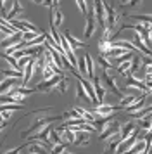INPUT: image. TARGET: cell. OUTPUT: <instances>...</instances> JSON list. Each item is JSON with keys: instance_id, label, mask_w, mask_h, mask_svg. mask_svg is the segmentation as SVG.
I'll return each instance as SVG.
<instances>
[{"instance_id": "1", "label": "cell", "mask_w": 152, "mask_h": 154, "mask_svg": "<svg viewBox=\"0 0 152 154\" xmlns=\"http://www.w3.org/2000/svg\"><path fill=\"white\" fill-rule=\"evenodd\" d=\"M93 9H95V17L100 28L107 29V14H105V2L104 0H93Z\"/></svg>"}, {"instance_id": "2", "label": "cell", "mask_w": 152, "mask_h": 154, "mask_svg": "<svg viewBox=\"0 0 152 154\" xmlns=\"http://www.w3.org/2000/svg\"><path fill=\"white\" fill-rule=\"evenodd\" d=\"M97 29V23H95V9L90 7L88 9V16H87V24H85V33H83V38L88 40L92 38V35L95 33Z\"/></svg>"}, {"instance_id": "3", "label": "cell", "mask_w": 152, "mask_h": 154, "mask_svg": "<svg viewBox=\"0 0 152 154\" xmlns=\"http://www.w3.org/2000/svg\"><path fill=\"white\" fill-rule=\"evenodd\" d=\"M121 126H123V125H119L116 119H114V121H112V123H111V125L107 126L100 135H99V139H100V140H109V139L117 137V135L121 133Z\"/></svg>"}, {"instance_id": "4", "label": "cell", "mask_w": 152, "mask_h": 154, "mask_svg": "<svg viewBox=\"0 0 152 154\" xmlns=\"http://www.w3.org/2000/svg\"><path fill=\"white\" fill-rule=\"evenodd\" d=\"M104 80V83H105V88H109L111 92H112V94H114V95H116V97H119V99H123L124 95H123V92H121V88H119V87H117L116 85V82H114V78L111 76L109 73H107V71H104L102 73V76H100Z\"/></svg>"}, {"instance_id": "5", "label": "cell", "mask_w": 152, "mask_h": 154, "mask_svg": "<svg viewBox=\"0 0 152 154\" xmlns=\"http://www.w3.org/2000/svg\"><path fill=\"white\" fill-rule=\"evenodd\" d=\"M126 85H128V87H131V88H138V90H142L144 94L150 95V88L147 87V83H145V80H144V78L128 76V78H126Z\"/></svg>"}, {"instance_id": "6", "label": "cell", "mask_w": 152, "mask_h": 154, "mask_svg": "<svg viewBox=\"0 0 152 154\" xmlns=\"http://www.w3.org/2000/svg\"><path fill=\"white\" fill-rule=\"evenodd\" d=\"M138 132H140V126L135 130V133L131 135L130 139H126L124 142H121V144H119V147H117V154H126L131 147L137 144V142H138Z\"/></svg>"}, {"instance_id": "7", "label": "cell", "mask_w": 152, "mask_h": 154, "mask_svg": "<svg viewBox=\"0 0 152 154\" xmlns=\"http://www.w3.org/2000/svg\"><path fill=\"white\" fill-rule=\"evenodd\" d=\"M61 78H62V75H57V76H54V78H50V80H43L41 83H38L36 87H35V90L36 92H48L50 88H54V87H57L59 85V82H61Z\"/></svg>"}, {"instance_id": "8", "label": "cell", "mask_w": 152, "mask_h": 154, "mask_svg": "<svg viewBox=\"0 0 152 154\" xmlns=\"http://www.w3.org/2000/svg\"><path fill=\"white\" fill-rule=\"evenodd\" d=\"M105 14H107V29L112 33V29H114L117 19H119V14H117L116 11L111 7L109 4H105Z\"/></svg>"}, {"instance_id": "9", "label": "cell", "mask_w": 152, "mask_h": 154, "mask_svg": "<svg viewBox=\"0 0 152 154\" xmlns=\"http://www.w3.org/2000/svg\"><path fill=\"white\" fill-rule=\"evenodd\" d=\"M119 106H109V104H100V106H93V112L99 116H109L112 112L119 111Z\"/></svg>"}, {"instance_id": "10", "label": "cell", "mask_w": 152, "mask_h": 154, "mask_svg": "<svg viewBox=\"0 0 152 154\" xmlns=\"http://www.w3.org/2000/svg\"><path fill=\"white\" fill-rule=\"evenodd\" d=\"M17 80H19V78H4V80H2V85H0V90H2V95H5V94H9V92H11V90H14L16 87H21Z\"/></svg>"}, {"instance_id": "11", "label": "cell", "mask_w": 152, "mask_h": 154, "mask_svg": "<svg viewBox=\"0 0 152 154\" xmlns=\"http://www.w3.org/2000/svg\"><path fill=\"white\" fill-rule=\"evenodd\" d=\"M76 132V146L78 147H87L90 146L92 142V137H90V132H83V130H74Z\"/></svg>"}, {"instance_id": "12", "label": "cell", "mask_w": 152, "mask_h": 154, "mask_svg": "<svg viewBox=\"0 0 152 154\" xmlns=\"http://www.w3.org/2000/svg\"><path fill=\"white\" fill-rule=\"evenodd\" d=\"M147 97H149V95H147V94H144V95H142V97L138 99L137 102H133L131 106H128V107H126L124 111L128 112V114H135V112L142 111V109L145 107V100H147Z\"/></svg>"}, {"instance_id": "13", "label": "cell", "mask_w": 152, "mask_h": 154, "mask_svg": "<svg viewBox=\"0 0 152 154\" xmlns=\"http://www.w3.org/2000/svg\"><path fill=\"white\" fill-rule=\"evenodd\" d=\"M138 126L133 123V121H128V123H124L123 126H121V133H119V137H121V140H126V139H130L131 135L135 133V130H137Z\"/></svg>"}, {"instance_id": "14", "label": "cell", "mask_w": 152, "mask_h": 154, "mask_svg": "<svg viewBox=\"0 0 152 154\" xmlns=\"http://www.w3.org/2000/svg\"><path fill=\"white\" fill-rule=\"evenodd\" d=\"M17 33H21V31L14 28L11 23H7V19L2 16V40H4V38H7V35L12 36V35H17Z\"/></svg>"}, {"instance_id": "15", "label": "cell", "mask_w": 152, "mask_h": 154, "mask_svg": "<svg viewBox=\"0 0 152 154\" xmlns=\"http://www.w3.org/2000/svg\"><path fill=\"white\" fill-rule=\"evenodd\" d=\"M19 42H23V33H17V35H12V36H7V38H4V40H2V49L7 50V49H11V47H14V45H17Z\"/></svg>"}, {"instance_id": "16", "label": "cell", "mask_w": 152, "mask_h": 154, "mask_svg": "<svg viewBox=\"0 0 152 154\" xmlns=\"http://www.w3.org/2000/svg\"><path fill=\"white\" fill-rule=\"evenodd\" d=\"M93 88H95V94H97V99H99V106L104 104V97H105V92H107V88H104L102 83H100V80L95 76V80H93Z\"/></svg>"}, {"instance_id": "17", "label": "cell", "mask_w": 152, "mask_h": 154, "mask_svg": "<svg viewBox=\"0 0 152 154\" xmlns=\"http://www.w3.org/2000/svg\"><path fill=\"white\" fill-rule=\"evenodd\" d=\"M142 95H144V94H142ZM142 95H138V94H128V95H124V97L119 100V107H121V109H126L128 106H131L133 102H137Z\"/></svg>"}, {"instance_id": "18", "label": "cell", "mask_w": 152, "mask_h": 154, "mask_svg": "<svg viewBox=\"0 0 152 154\" xmlns=\"http://www.w3.org/2000/svg\"><path fill=\"white\" fill-rule=\"evenodd\" d=\"M85 61H87V76H88L90 82L95 80V64H93V59L90 54H85Z\"/></svg>"}, {"instance_id": "19", "label": "cell", "mask_w": 152, "mask_h": 154, "mask_svg": "<svg viewBox=\"0 0 152 154\" xmlns=\"http://www.w3.org/2000/svg\"><path fill=\"white\" fill-rule=\"evenodd\" d=\"M23 12V5L19 4V0H14V5H12V9L9 11V14H5L4 17L5 19H9V21H12V19H16L17 16Z\"/></svg>"}, {"instance_id": "20", "label": "cell", "mask_w": 152, "mask_h": 154, "mask_svg": "<svg viewBox=\"0 0 152 154\" xmlns=\"http://www.w3.org/2000/svg\"><path fill=\"white\" fill-rule=\"evenodd\" d=\"M62 35L66 36V38H68V42H69V45H71V47H73V49H87V43L85 42H80V40H76L74 36L71 35V33H69L68 29H66V31H64V33H62Z\"/></svg>"}, {"instance_id": "21", "label": "cell", "mask_w": 152, "mask_h": 154, "mask_svg": "<svg viewBox=\"0 0 152 154\" xmlns=\"http://www.w3.org/2000/svg\"><path fill=\"white\" fill-rule=\"evenodd\" d=\"M142 152H149V151H147V142H145V139L138 140L137 144L131 147L126 154H142Z\"/></svg>"}, {"instance_id": "22", "label": "cell", "mask_w": 152, "mask_h": 154, "mask_svg": "<svg viewBox=\"0 0 152 154\" xmlns=\"http://www.w3.org/2000/svg\"><path fill=\"white\" fill-rule=\"evenodd\" d=\"M62 23H64V16H62V12L59 11V9H54L52 14H50V24H54L55 28H57V26H61Z\"/></svg>"}, {"instance_id": "23", "label": "cell", "mask_w": 152, "mask_h": 154, "mask_svg": "<svg viewBox=\"0 0 152 154\" xmlns=\"http://www.w3.org/2000/svg\"><path fill=\"white\" fill-rule=\"evenodd\" d=\"M142 64H144L142 57L135 54V57L131 59V68H130V73H128V76H133V75H135V73H137V71L140 69V68H142ZM128 76H126V78H128Z\"/></svg>"}, {"instance_id": "24", "label": "cell", "mask_w": 152, "mask_h": 154, "mask_svg": "<svg viewBox=\"0 0 152 154\" xmlns=\"http://www.w3.org/2000/svg\"><path fill=\"white\" fill-rule=\"evenodd\" d=\"M29 147V154H48L47 152V146L45 144H41V142H35V144H31Z\"/></svg>"}, {"instance_id": "25", "label": "cell", "mask_w": 152, "mask_h": 154, "mask_svg": "<svg viewBox=\"0 0 152 154\" xmlns=\"http://www.w3.org/2000/svg\"><path fill=\"white\" fill-rule=\"evenodd\" d=\"M2 104H23V97L19 95H2Z\"/></svg>"}, {"instance_id": "26", "label": "cell", "mask_w": 152, "mask_h": 154, "mask_svg": "<svg viewBox=\"0 0 152 154\" xmlns=\"http://www.w3.org/2000/svg\"><path fill=\"white\" fill-rule=\"evenodd\" d=\"M2 76L4 78H24V73L17 69H2Z\"/></svg>"}, {"instance_id": "27", "label": "cell", "mask_w": 152, "mask_h": 154, "mask_svg": "<svg viewBox=\"0 0 152 154\" xmlns=\"http://www.w3.org/2000/svg\"><path fill=\"white\" fill-rule=\"evenodd\" d=\"M135 57V52H126V54H123V56H117V57H114L112 59V64H123V63H126V61H131Z\"/></svg>"}, {"instance_id": "28", "label": "cell", "mask_w": 152, "mask_h": 154, "mask_svg": "<svg viewBox=\"0 0 152 154\" xmlns=\"http://www.w3.org/2000/svg\"><path fill=\"white\" fill-rule=\"evenodd\" d=\"M138 125H140V128H144V130H147V132H150L152 130V114L144 116L142 119H138Z\"/></svg>"}, {"instance_id": "29", "label": "cell", "mask_w": 152, "mask_h": 154, "mask_svg": "<svg viewBox=\"0 0 152 154\" xmlns=\"http://www.w3.org/2000/svg\"><path fill=\"white\" fill-rule=\"evenodd\" d=\"M111 49H112V42H107V40H102V38H100V42H99V50H100V54L105 56Z\"/></svg>"}, {"instance_id": "30", "label": "cell", "mask_w": 152, "mask_h": 154, "mask_svg": "<svg viewBox=\"0 0 152 154\" xmlns=\"http://www.w3.org/2000/svg\"><path fill=\"white\" fill-rule=\"evenodd\" d=\"M68 88H69V80L66 76H62L61 82H59V85H57V92H59L61 95H64V94L68 92Z\"/></svg>"}, {"instance_id": "31", "label": "cell", "mask_w": 152, "mask_h": 154, "mask_svg": "<svg viewBox=\"0 0 152 154\" xmlns=\"http://www.w3.org/2000/svg\"><path fill=\"white\" fill-rule=\"evenodd\" d=\"M123 140H121V137L117 135V137H114L112 139V142L109 144V152L111 154H117V147H119V144H121Z\"/></svg>"}, {"instance_id": "32", "label": "cell", "mask_w": 152, "mask_h": 154, "mask_svg": "<svg viewBox=\"0 0 152 154\" xmlns=\"http://www.w3.org/2000/svg\"><path fill=\"white\" fill-rule=\"evenodd\" d=\"M76 4L83 16H88V0H76Z\"/></svg>"}, {"instance_id": "33", "label": "cell", "mask_w": 152, "mask_h": 154, "mask_svg": "<svg viewBox=\"0 0 152 154\" xmlns=\"http://www.w3.org/2000/svg\"><path fill=\"white\" fill-rule=\"evenodd\" d=\"M57 75H59V73H57L54 68H50V66H45V68H43V78H45V80H50V78L57 76Z\"/></svg>"}, {"instance_id": "34", "label": "cell", "mask_w": 152, "mask_h": 154, "mask_svg": "<svg viewBox=\"0 0 152 154\" xmlns=\"http://www.w3.org/2000/svg\"><path fill=\"white\" fill-rule=\"evenodd\" d=\"M99 64L102 66L104 71H109V69H112V68H114V66L107 61V57H104V56H99Z\"/></svg>"}, {"instance_id": "35", "label": "cell", "mask_w": 152, "mask_h": 154, "mask_svg": "<svg viewBox=\"0 0 152 154\" xmlns=\"http://www.w3.org/2000/svg\"><path fill=\"white\" fill-rule=\"evenodd\" d=\"M64 151H66V142H61V144H55L50 149V154H62Z\"/></svg>"}, {"instance_id": "36", "label": "cell", "mask_w": 152, "mask_h": 154, "mask_svg": "<svg viewBox=\"0 0 152 154\" xmlns=\"http://www.w3.org/2000/svg\"><path fill=\"white\" fill-rule=\"evenodd\" d=\"M36 36H38V33H35V31H24L23 33V42L29 43V42H33Z\"/></svg>"}, {"instance_id": "37", "label": "cell", "mask_w": 152, "mask_h": 154, "mask_svg": "<svg viewBox=\"0 0 152 154\" xmlns=\"http://www.w3.org/2000/svg\"><path fill=\"white\" fill-rule=\"evenodd\" d=\"M21 104H2L0 106V111H19Z\"/></svg>"}, {"instance_id": "38", "label": "cell", "mask_w": 152, "mask_h": 154, "mask_svg": "<svg viewBox=\"0 0 152 154\" xmlns=\"http://www.w3.org/2000/svg\"><path fill=\"white\" fill-rule=\"evenodd\" d=\"M66 57L71 61V64H73L74 68L78 66V63H80V61H78V57H76V54H74V49H73V50H68V52H66Z\"/></svg>"}, {"instance_id": "39", "label": "cell", "mask_w": 152, "mask_h": 154, "mask_svg": "<svg viewBox=\"0 0 152 154\" xmlns=\"http://www.w3.org/2000/svg\"><path fill=\"white\" fill-rule=\"evenodd\" d=\"M78 71H80L81 75H87V61H85V56H83V59L78 63Z\"/></svg>"}, {"instance_id": "40", "label": "cell", "mask_w": 152, "mask_h": 154, "mask_svg": "<svg viewBox=\"0 0 152 154\" xmlns=\"http://www.w3.org/2000/svg\"><path fill=\"white\" fill-rule=\"evenodd\" d=\"M140 2L142 0H128L126 4H123V7H137V5H140Z\"/></svg>"}, {"instance_id": "41", "label": "cell", "mask_w": 152, "mask_h": 154, "mask_svg": "<svg viewBox=\"0 0 152 154\" xmlns=\"http://www.w3.org/2000/svg\"><path fill=\"white\" fill-rule=\"evenodd\" d=\"M0 112H2V119H5V121H9L11 116H12V111H0Z\"/></svg>"}, {"instance_id": "42", "label": "cell", "mask_w": 152, "mask_h": 154, "mask_svg": "<svg viewBox=\"0 0 152 154\" xmlns=\"http://www.w3.org/2000/svg\"><path fill=\"white\" fill-rule=\"evenodd\" d=\"M21 149H23V146H21V147H14L12 151H9V152H5V154H19Z\"/></svg>"}, {"instance_id": "43", "label": "cell", "mask_w": 152, "mask_h": 154, "mask_svg": "<svg viewBox=\"0 0 152 154\" xmlns=\"http://www.w3.org/2000/svg\"><path fill=\"white\" fill-rule=\"evenodd\" d=\"M41 5H43V7H54V2H52V0H43Z\"/></svg>"}, {"instance_id": "44", "label": "cell", "mask_w": 152, "mask_h": 154, "mask_svg": "<svg viewBox=\"0 0 152 154\" xmlns=\"http://www.w3.org/2000/svg\"><path fill=\"white\" fill-rule=\"evenodd\" d=\"M52 2H54V9L59 7V0H52Z\"/></svg>"}, {"instance_id": "45", "label": "cell", "mask_w": 152, "mask_h": 154, "mask_svg": "<svg viewBox=\"0 0 152 154\" xmlns=\"http://www.w3.org/2000/svg\"><path fill=\"white\" fill-rule=\"evenodd\" d=\"M33 4H43V0H31Z\"/></svg>"}, {"instance_id": "46", "label": "cell", "mask_w": 152, "mask_h": 154, "mask_svg": "<svg viewBox=\"0 0 152 154\" xmlns=\"http://www.w3.org/2000/svg\"><path fill=\"white\" fill-rule=\"evenodd\" d=\"M62 154H71V152H68V151H64V152H62Z\"/></svg>"}, {"instance_id": "47", "label": "cell", "mask_w": 152, "mask_h": 154, "mask_svg": "<svg viewBox=\"0 0 152 154\" xmlns=\"http://www.w3.org/2000/svg\"><path fill=\"white\" fill-rule=\"evenodd\" d=\"M150 40H152V31H150Z\"/></svg>"}]
</instances>
